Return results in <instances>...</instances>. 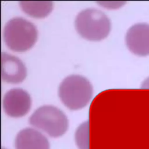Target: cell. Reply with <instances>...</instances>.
<instances>
[{
	"label": "cell",
	"mask_w": 149,
	"mask_h": 149,
	"mask_svg": "<svg viewBox=\"0 0 149 149\" xmlns=\"http://www.w3.org/2000/svg\"><path fill=\"white\" fill-rule=\"evenodd\" d=\"M58 96L69 109L77 110L84 107L93 95V87L88 80L78 74L66 77L60 83Z\"/></svg>",
	"instance_id": "1"
},
{
	"label": "cell",
	"mask_w": 149,
	"mask_h": 149,
	"mask_svg": "<svg viewBox=\"0 0 149 149\" xmlns=\"http://www.w3.org/2000/svg\"><path fill=\"white\" fill-rule=\"evenodd\" d=\"M37 34L36 26L22 17H15L9 20L3 30L5 44L16 52L30 49L36 42Z\"/></svg>",
	"instance_id": "2"
},
{
	"label": "cell",
	"mask_w": 149,
	"mask_h": 149,
	"mask_svg": "<svg viewBox=\"0 0 149 149\" xmlns=\"http://www.w3.org/2000/svg\"><path fill=\"white\" fill-rule=\"evenodd\" d=\"M74 26L83 38L98 41L105 38L111 30V22L102 11L89 8L81 10L76 16Z\"/></svg>",
	"instance_id": "3"
},
{
	"label": "cell",
	"mask_w": 149,
	"mask_h": 149,
	"mask_svg": "<svg viewBox=\"0 0 149 149\" xmlns=\"http://www.w3.org/2000/svg\"><path fill=\"white\" fill-rule=\"evenodd\" d=\"M29 123L52 137L62 136L68 128V119L60 109L50 105L36 109L29 119Z\"/></svg>",
	"instance_id": "4"
},
{
	"label": "cell",
	"mask_w": 149,
	"mask_h": 149,
	"mask_svg": "<svg viewBox=\"0 0 149 149\" xmlns=\"http://www.w3.org/2000/svg\"><path fill=\"white\" fill-rule=\"evenodd\" d=\"M31 104L29 94L21 88H13L4 95L2 105L5 113L10 117L18 118L25 115Z\"/></svg>",
	"instance_id": "5"
},
{
	"label": "cell",
	"mask_w": 149,
	"mask_h": 149,
	"mask_svg": "<svg viewBox=\"0 0 149 149\" xmlns=\"http://www.w3.org/2000/svg\"><path fill=\"white\" fill-rule=\"evenodd\" d=\"M126 44L133 54L145 56L149 55V24L144 23L132 26L126 34Z\"/></svg>",
	"instance_id": "6"
},
{
	"label": "cell",
	"mask_w": 149,
	"mask_h": 149,
	"mask_svg": "<svg viewBox=\"0 0 149 149\" xmlns=\"http://www.w3.org/2000/svg\"><path fill=\"white\" fill-rule=\"evenodd\" d=\"M27 75L26 68L19 58L1 52V77L10 83H19L23 81Z\"/></svg>",
	"instance_id": "7"
},
{
	"label": "cell",
	"mask_w": 149,
	"mask_h": 149,
	"mask_svg": "<svg viewBox=\"0 0 149 149\" xmlns=\"http://www.w3.org/2000/svg\"><path fill=\"white\" fill-rule=\"evenodd\" d=\"M16 149H49L47 138L41 133L30 127L21 130L16 135Z\"/></svg>",
	"instance_id": "8"
},
{
	"label": "cell",
	"mask_w": 149,
	"mask_h": 149,
	"mask_svg": "<svg viewBox=\"0 0 149 149\" xmlns=\"http://www.w3.org/2000/svg\"><path fill=\"white\" fill-rule=\"evenodd\" d=\"M21 9L28 15L33 17H44L52 10L53 2L45 1H20Z\"/></svg>",
	"instance_id": "9"
},
{
	"label": "cell",
	"mask_w": 149,
	"mask_h": 149,
	"mask_svg": "<svg viewBox=\"0 0 149 149\" xmlns=\"http://www.w3.org/2000/svg\"><path fill=\"white\" fill-rule=\"evenodd\" d=\"M88 133L89 126L87 120L77 127L75 133V141L79 149H89Z\"/></svg>",
	"instance_id": "10"
},
{
	"label": "cell",
	"mask_w": 149,
	"mask_h": 149,
	"mask_svg": "<svg viewBox=\"0 0 149 149\" xmlns=\"http://www.w3.org/2000/svg\"><path fill=\"white\" fill-rule=\"evenodd\" d=\"M141 87L143 88H149V77L146 79L141 84Z\"/></svg>",
	"instance_id": "11"
},
{
	"label": "cell",
	"mask_w": 149,
	"mask_h": 149,
	"mask_svg": "<svg viewBox=\"0 0 149 149\" xmlns=\"http://www.w3.org/2000/svg\"><path fill=\"white\" fill-rule=\"evenodd\" d=\"M2 149H6V148H2Z\"/></svg>",
	"instance_id": "12"
}]
</instances>
